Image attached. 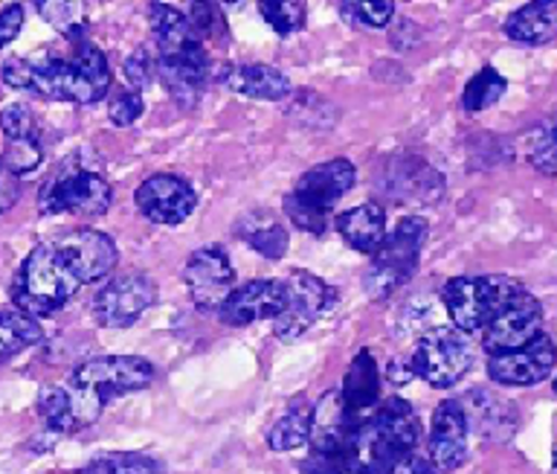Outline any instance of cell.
<instances>
[{
  "label": "cell",
  "mask_w": 557,
  "mask_h": 474,
  "mask_svg": "<svg viewBox=\"0 0 557 474\" xmlns=\"http://www.w3.org/2000/svg\"><path fill=\"white\" fill-rule=\"evenodd\" d=\"M459 404L468 420V428L476 430L479 437L494 439V442H505L520 422L517 408L508 399L487 393V390H470Z\"/></svg>",
  "instance_id": "7402d4cb"
},
{
  "label": "cell",
  "mask_w": 557,
  "mask_h": 474,
  "mask_svg": "<svg viewBox=\"0 0 557 474\" xmlns=\"http://www.w3.org/2000/svg\"><path fill=\"white\" fill-rule=\"evenodd\" d=\"M355 167L346 158L325 160L320 167L308 169L285 195V212L290 224L320 236L322 230L329 228L334 204L355 186Z\"/></svg>",
  "instance_id": "277c9868"
},
{
  "label": "cell",
  "mask_w": 557,
  "mask_h": 474,
  "mask_svg": "<svg viewBox=\"0 0 557 474\" xmlns=\"http://www.w3.org/2000/svg\"><path fill=\"white\" fill-rule=\"evenodd\" d=\"M183 282L195 306L203 312H218L235 291V268L221 245L198 247L183 268Z\"/></svg>",
  "instance_id": "4fadbf2b"
},
{
  "label": "cell",
  "mask_w": 557,
  "mask_h": 474,
  "mask_svg": "<svg viewBox=\"0 0 557 474\" xmlns=\"http://www.w3.org/2000/svg\"><path fill=\"white\" fill-rule=\"evenodd\" d=\"M543 332V306L537 297H531L529 291H520L499 315L485 326L482 347L491 358L505 355L525 347Z\"/></svg>",
  "instance_id": "9a60e30c"
},
{
  "label": "cell",
  "mask_w": 557,
  "mask_h": 474,
  "mask_svg": "<svg viewBox=\"0 0 557 474\" xmlns=\"http://www.w3.org/2000/svg\"><path fill=\"white\" fill-rule=\"evenodd\" d=\"M418 437L421 428L412 404L400 396H389L360 428L351 474H386L392 465L412 454Z\"/></svg>",
  "instance_id": "3957f363"
},
{
  "label": "cell",
  "mask_w": 557,
  "mask_h": 474,
  "mask_svg": "<svg viewBox=\"0 0 557 474\" xmlns=\"http://www.w3.org/2000/svg\"><path fill=\"white\" fill-rule=\"evenodd\" d=\"M282 306L278 280H250L235 285L226 303L218 308V317L230 326H247L256 320H273Z\"/></svg>",
  "instance_id": "44dd1931"
},
{
  "label": "cell",
  "mask_w": 557,
  "mask_h": 474,
  "mask_svg": "<svg viewBox=\"0 0 557 474\" xmlns=\"http://www.w3.org/2000/svg\"><path fill=\"white\" fill-rule=\"evenodd\" d=\"M134 202H137V210L154 224H181L198 207V193L191 190L189 181L160 172L137 186Z\"/></svg>",
  "instance_id": "2e32d148"
},
{
  "label": "cell",
  "mask_w": 557,
  "mask_h": 474,
  "mask_svg": "<svg viewBox=\"0 0 557 474\" xmlns=\"http://www.w3.org/2000/svg\"><path fill=\"white\" fill-rule=\"evenodd\" d=\"M44 149L38 134H29V137H15V141H7V149H3V158L0 163L12 172V175H29L35 169L41 167Z\"/></svg>",
  "instance_id": "836d02e7"
},
{
  "label": "cell",
  "mask_w": 557,
  "mask_h": 474,
  "mask_svg": "<svg viewBox=\"0 0 557 474\" xmlns=\"http://www.w3.org/2000/svg\"><path fill=\"white\" fill-rule=\"evenodd\" d=\"M50 245L82 285L104 280L116 268V245L99 230H67L59 239H52Z\"/></svg>",
  "instance_id": "5bb4252c"
},
{
  "label": "cell",
  "mask_w": 557,
  "mask_h": 474,
  "mask_svg": "<svg viewBox=\"0 0 557 474\" xmlns=\"http://www.w3.org/2000/svg\"><path fill=\"white\" fill-rule=\"evenodd\" d=\"M17 195H21L17 175H12V172L0 163V212H7L9 207H15Z\"/></svg>",
  "instance_id": "ee69618b"
},
{
  "label": "cell",
  "mask_w": 557,
  "mask_h": 474,
  "mask_svg": "<svg viewBox=\"0 0 557 474\" xmlns=\"http://www.w3.org/2000/svg\"><path fill=\"white\" fill-rule=\"evenodd\" d=\"M557 364V343L546 332H540L525 347L487 361V376L503 387L540 385Z\"/></svg>",
  "instance_id": "e0dca14e"
},
{
  "label": "cell",
  "mask_w": 557,
  "mask_h": 474,
  "mask_svg": "<svg viewBox=\"0 0 557 474\" xmlns=\"http://www.w3.org/2000/svg\"><path fill=\"white\" fill-rule=\"evenodd\" d=\"M111 207V184L94 169H64L41 190L44 212H76L85 219L104 216Z\"/></svg>",
  "instance_id": "30bf717a"
},
{
  "label": "cell",
  "mask_w": 557,
  "mask_h": 474,
  "mask_svg": "<svg viewBox=\"0 0 557 474\" xmlns=\"http://www.w3.org/2000/svg\"><path fill=\"white\" fill-rule=\"evenodd\" d=\"M287 117L302 123L305 129H331L337 123V108L331 106L329 99L320 97L317 90H296L290 94V108H287Z\"/></svg>",
  "instance_id": "f1b7e54d"
},
{
  "label": "cell",
  "mask_w": 557,
  "mask_h": 474,
  "mask_svg": "<svg viewBox=\"0 0 557 474\" xmlns=\"http://www.w3.org/2000/svg\"><path fill=\"white\" fill-rule=\"evenodd\" d=\"M143 111H146V102H143V94H137V90H120V94H113L111 97V106H108V117H111L113 125H120V129H125V125H134L143 117Z\"/></svg>",
  "instance_id": "ab89813d"
},
{
  "label": "cell",
  "mask_w": 557,
  "mask_h": 474,
  "mask_svg": "<svg viewBox=\"0 0 557 474\" xmlns=\"http://www.w3.org/2000/svg\"><path fill=\"white\" fill-rule=\"evenodd\" d=\"M21 27H24V7L9 3L7 10H0V47L12 45Z\"/></svg>",
  "instance_id": "b9f144b4"
},
{
  "label": "cell",
  "mask_w": 557,
  "mask_h": 474,
  "mask_svg": "<svg viewBox=\"0 0 557 474\" xmlns=\"http://www.w3.org/2000/svg\"><path fill=\"white\" fill-rule=\"evenodd\" d=\"M261 19L268 21L270 27L276 29L278 36H294L305 27V15H308V7L294 0V3H259Z\"/></svg>",
  "instance_id": "e575fe53"
},
{
  "label": "cell",
  "mask_w": 557,
  "mask_h": 474,
  "mask_svg": "<svg viewBox=\"0 0 557 474\" xmlns=\"http://www.w3.org/2000/svg\"><path fill=\"white\" fill-rule=\"evenodd\" d=\"M151 33H154L157 82L183 108L198 106L200 94L212 76V59L200 36L191 29L181 7H169V3L151 7Z\"/></svg>",
  "instance_id": "7a4b0ae2"
},
{
  "label": "cell",
  "mask_w": 557,
  "mask_h": 474,
  "mask_svg": "<svg viewBox=\"0 0 557 474\" xmlns=\"http://www.w3.org/2000/svg\"><path fill=\"white\" fill-rule=\"evenodd\" d=\"M505 90H508L505 76H499V73L487 64V68H482V71L468 82V88L461 94V108L470 111V114H479V111L496 106V102L503 99Z\"/></svg>",
  "instance_id": "4dcf8cb0"
},
{
  "label": "cell",
  "mask_w": 557,
  "mask_h": 474,
  "mask_svg": "<svg viewBox=\"0 0 557 474\" xmlns=\"http://www.w3.org/2000/svg\"><path fill=\"white\" fill-rule=\"evenodd\" d=\"M235 236L244 239L256 254H261L270 263H278L287 254V242H290L285 224L273 212L264 210L244 212L235 224Z\"/></svg>",
  "instance_id": "484cf974"
},
{
  "label": "cell",
  "mask_w": 557,
  "mask_h": 474,
  "mask_svg": "<svg viewBox=\"0 0 557 474\" xmlns=\"http://www.w3.org/2000/svg\"><path fill=\"white\" fill-rule=\"evenodd\" d=\"M468 430L459 399H444L435 408L430 428V463L438 472H456L468 460Z\"/></svg>",
  "instance_id": "d6986e66"
},
{
  "label": "cell",
  "mask_w": 557,
  "mask_h": 474,
  "mask_svg": "<svg viewBox=\"0 0 557 474\" xmlns=\"http://www.w3.org/2000/svg\"><path fill=\"white\" fill-rule=\"evenodd\" d=\"M70 381L111 402L113 396L134 393L154 381V364L139 355H102L73 369Z\"/></svg>",
  "instance_id": "8fae6325"
},
{
  "label": "cell",
  "mask_w": 557,
  "mask_h": 474,
  "mask_svg": "<svg viewBox=\"0 0 557 474\" xmlns=\"http://www.w3.org/2000/svg\"><path fill=\"white\" fill-rule=\"evenodd\" d=\"M78 289H82V282L70 274L67 265L61 263L55 247L44 242V245H35L33 254L21 265L15 285H12V300L21 308V315L35 320V317L59 312Z\"/></svg>",
  "instance_id": "5b68a950"
},
{
  "label": "cell",
  "mask_w": 557,
  "mask_h": 474,
  "mask_svg": "<svg viewBox=\"0 0 557 474\" xmlns=\"http://www.w3.org/2000/svg\"><path fill=\"white\" fill-rule=\"evenodd\" d=\"M529 155L531 167H537L540 172H548V175H555L557 172V141L555 132L552 129H537V132L529 137Z\"/></svg>",
  "instance_id": "f35d334b"
},
{
  "label": "cell",
  "mask_w": 557,
  "mask_h": 474,
  "mask_svg": "<svg viewBox=\"0 0 557 474\" xmlns=\"http://www.w3.org/2000/svg\"><path fill=\"white\" fill-rule=\"evenodd\" d=\"M426 219L421 216H407L398 221V228L386 233L383 245L372 256V265L366 271L363 289L369 300L381 303L389 300L398 289H404L418 268V256L426 242Z\"/></svg>",
  "instance_id": "8992f818"
},
{
  "label": "cell",
  "mask_w": 557,
  "mask_h": 474,
  "mask_svg": "<svg viewBox=\"0 0 557 474\" xmlns=\"http://www.w3.org/2000/svg\"><path fill=\"white\" fill-rule=\"evenodd\" d=\"M38 413H41L44 425L55 434H70V430H78L76 416H73V404H70L67 387L50 385L44 387L41 396H38Z\"/></svg>",
  "instance_id": "1f68e13d"
},
{
  "label": "cell",
  "mask_w": 557,
  "mask_h": 474,
  "mask_svg": "<svg viewBox=\"0 0 557 474\" xmlns=\"http://www.w3.org/2000/svg\"><path fill=\"white\" fill-rule=\"evenodd\" d=\"M122 76H125V82L131 85V90H137V94L143 88H148L151 82H157L154 45L137 47V50L125 59V64H122Z\"/></svg>",
  "instance_id": "d590c367"
},
{
  "label": "cell",
  "mask_w": 557,
  "mask_h": 474,
  "mask_svg": "<svg viewBox=\"0 0 557 474\" xmlns=\"http://www.w3.org/2000/svg\"><path fill=\"white\" fill-rule=\"evenodd\" d=\"M215 82H221L224 88H230L238 97L268 99V102H278V99H287L294 94V85L285 73L273 64L259 62L218 64Z\"/></svg>",
  "instance_id": "ffe728a7"
},
{
  "label": "cell",
  "mask_w": 557,
  "mask_h": 474,
  "mask_svg": "<svg viewBox=\"0 0 557 474\" xmlns=\"http://www.w3.org/2000/svg\"><path fill=\"white\" fill-rule=\"evenodd\" d=\"M339 396L348 404V411L360 413V416L381 404V367H377L372 352L360 350L351 358L343 387H339Z\"/></svg>",
  "instance_id": "cb8c5ba5"
},
{
  "label": "cell",
  "mask_w": 557,
  "mask_h": 474,
  "mask_svg": "<svg viewBox=\"0 0 557 474\" xmlns=\"http://www.w3.org/2000/svg\"><path fill=\"white\" fill-rule=\"evenodd\" d=\"M377 190L389 202L435 204L444 195V175L421 158H389L377 175Z\"/></svg>",
  "instance_id": "ac0fdd59"
},
{
  "label": "cell",
  "mask_w": 557,
  "mask_h": 474,
  "mask_svg": "<svg viewBox=\"0 0 557 474\" xmlns=\"http://www.w3.org/2000/svg\"><path fill=\"white\" fill-rule=\"evenodd\" d=\"M470 364H473V347L465 332L453 326H435L421 335L409 358L412 373L438 390L459 385L461 378L468 376Z\"/></svg>",
  "instance_id": "9c48e42d"
},
{
  "label": "cell",
  "mask_w": 557,
  "mask_h": 474,
  "mask_svg": "<svg viewBox=\"0 0 557 474\" xmlns=\"http://www.w3.org/2000/svg\"><path fill=\"white\" fill-rule=\"evenodd\" d=\"M0 76L9 88L33 90L44 99L78 102V106L99 102L111 88L108 59L87 38L73 45L70 56L50 53V50L35 56H12L3 62Z\"/></svg>",
  "instance_id": "6da1fadb"
},
{
  "label": "cell",
  "mask_w": 557,
  "mask_h": 474,
  "mask_svg": "<svg viewBox=\"0 0 557 474\" xmlns=\"http://www.w3.org/2000/svg\"><path fill=\"white\" fill-rule=\"evenodd\" d=\"M41 341V326L21 312H0V364Z\"/></svg>",
  "instance_id": "4316f807"
},
{
  "label": "cell",
  "mask_w": 557,
  "mask_h": 474,
  "mask_svg": "<svg viewBox=\"0 0 557 474\" xmlns=\"http://www.w3.org/2000/svg\"><path fill=\"white\" fill-rule=\"evenodd\" d=\"M552 132H555V141H557V125H555V129H552Z\"/></svg>",
  "instance_id": "c3c4849f"
},
{
  "label": "cell",
  "mask_w": 557,
  "mask_h": 474,
  "mask_svg": "<svg viewBox=\"0 0 557 474\" xmlns=\"http://www.w3.org/2000/svg\"><path fill=\"white\" fill-rule=\"evenodd\" d=\"M38 12H41V19L55 27L61 36L67 38L70 45H78V41H85L87 33V10L85 3H38Z\"/></svg>",
  "instance_id": "d6a6232c"
},
{
  "label": "cell",
  "mask_w": 557,
  "mask_h": 474,
  "mask_svg": "<svg viewBox=\"0 0 557 474\" xmlns=\"http://www.w3.org/2000/svg\"><path fill=\"white\" fill-rule=\"evenodd\" d=\"M0 132L7 134V141H15V137H29L35 132L33 111L26 106H7L0 111Z\"/></svg>",
  "instance_id": "60d3db41"
},
{
  "label": "cell",
  "mask_w": 557,
  "mask_h": 474,
  "mask_svg": "<svg viewBox=\"0 0 557 474\" xmlns=\"http://www.w3.org/2000/svg\"><path fill=\"white\" fill-rule=\"evenodd\" d=\"M522 291V285L503 274L485 277H453L442 291L444 312L450 315L453 329L476 332L485 329L508 303Z\"/></svg>",
  "instance_id": "52a82bcc"
},
{
  "label": "cell",
  "mask_w": 557,
  "mask_h": 474,
  "mask_svg": "<svg viewBox=\"0 0 557 474\" xmlns=\"http://www.w3.org/2000/svg\"><path fill=\"white\" fill-rule=\"evenodd\" d=\"M555 393H557V378H555Z\"/></svg>",
  "instance_id": "681fc988"
},
{
  "label": "cell",
  "mask_w": 557,
  "mask_h": 474,
  "mask_svg": "<svg viewBox=\"0 0 557 474\" xmlns=\"http://www.w3.org/2000/svg\"><path fill=\"white\" fill-rule=\"evenodd\" d=\"M157 303V282L143 271L120 274L104 282L94 297V317L102 326L125 329Z\"/></svg>",
  "instance_id": "7c38bea8"
},
{
  "label": "cell",
  "mask_w": 557,
  "mask_h": 474,
  "mask_svg": "<svg viewBox=\"0 0 557 474\" xmlns=\"http://www.w3.org/2000/svg\"><path fill=\"white\" fill-rule=\"evenodd\" d=\"M282 291V306L278 315L270 320L273 335L278 341H296L311 329L320 317H325L337 303V289L322 282L311 271H290L285 280H278Z\"/></svg>",
  "instance_id": "ba28073f"
},
{
  "label": "cell",
  "mask_w": 557,
  "mask_h": 474,
  "mask_svg": "<svg viewBox=\"0 0 557 474\" xmlns=\"http://www.w3.org/2000/svg\"><path fill=\"white\" fill-rule=\"evenodd\" d=\"M82 474H165L163 463L148 454H134V451H108V454L94 457L85 465Z\"/></svg>",
  "instance_id": "f546056e"
},
{
  "label": "cell",
  "mask_w": 557,
  "mask_h": 474,
  "mask_svg": "<svg viewBox=\"0 0 557 474\" xmlns=\"http://www.w3.org/2000/svg\"><path fill=\"white\" fill-rule=\"evenodd\" d=\"M438 324V312H435L433 303H426L424 297H416L412 303H407V306L400 308L398 315V332H430V329H435Z\"/></svg>",
  "instance_id": "74e56055"
},
{
  "label": "cell",
  "mask_w": 557,
  "mask_h": 474,
  "mask_svg": "<svg viewBox=\"0 0 557 474\" xmlns=\"http://www.w3.org/2000/svg\"><path fill=\"white\" fill-rule=\"evenodd\" d=\"M311 437V408L305 402H296L290 411L282 416V420L270 428L268 446L273 451H294V448H302Z\"/></svg>",
  "instance_id": "83f0119b"
},
{
  "label": "cell",
  "mask_w": 557,
  "mask_h": 474,
  "mask_svg": "<svg viewBox=\"0 0 557 474\" xmlns=\"http://www.w3.org/2000/svg\"><path fill=\"white\" fill-rule=\"evenodd\" d=\"M299 469H302V474H351L346 460L325 454H311Z\"/></svg>",
  "instance_id": "7bdbcfd3"
},
{
  "label": "cell",
  "mask_w": 557,
  "mask_h": 474,
  "mask_svg": "<svg viewBox=\"0 0 557 474\" xmlns=\"http://www.w3.org/2000/svg\"><path fill=\"white\" fill-rule=\"evenodd\" d=\"M339 12L348 24H363V27L381 29L395 15V3H339Z\"/></svg>",
  "instance_id": "8d00e7d4"
},
{
  "label": "cell",
  "mask_w": 557,
  "mask_h": 474,
  "mask_svg": "<svg viewBox=\"0 0 557 474\" xmlns=\"http://www.w3.org/2000/svg\"><path fill=\"white\" fill-rule=\"evenodd\" d=\"M334 228L348 247H355L360 254H377V247L386 239V212L377 204H360L351 210L339 212L334 219Z\"/></svg>",
  "instance_id": "603a6c76"
},
{
  "label": "cell",
  "mask_w": 557,
  "mask_h": 474,
  "mask_svg": "<svg viewBox=\"0 0 557 474\" xmlns=\"http://www.w3.org/2000/svg\"><path fill=\"white\" fill-rule=\"evenodd\" d=\"M386 474H435V465L426 460V457L409 454L404 457L400 463H395Z\"/></svg>",
  "instance_id": "f6af8a7d"
},
{
  "label": "cell",
  "mask_w": 557,
  "mask_h": 474,
  "mask_svg": "<svg viewBox=\"0 0 557 474\" xmlns=\"http://www.w3.org/2000/svg\"><path fill=\"white\" fill-rule=\"evenodd\" d=\"M383 376L389 378L392 385H407L409 378H416V373L409 367V361H392L389 369H386Z\"/></svg>",
  "instance_id": "bcb514c9"
},
{
  "label": "cell",
  "mask_w": 557,
  "mask_h": 474,
  "mask_svg": "<svg viewBox=\"0 0 557 474\" xmlns=\"http://www.w3.org/2000/svg\"><path fill=\"white\" fill-rule=\"evenodd\" d=\"M552 474H557V448H555V460H552Z\"/></svg>",
  "instance_id": "7dc6e473"
},
{
  "label": "cell",
  "mask_w": 557,
  "mask_h": 474,
  "mask_svg": "<svg viewBox=\"0 0 557 474\" xmlns=\"http://www.w3.org/2000/svg\"><path fill=\"white\" fill-rule=\"evenodd\" d=\"M505 36L517 45L540 47L557 38V0L525 3L505 21Z\"/></svg>",
  "instance_id": "d4e9b609"
}]
</instances>
